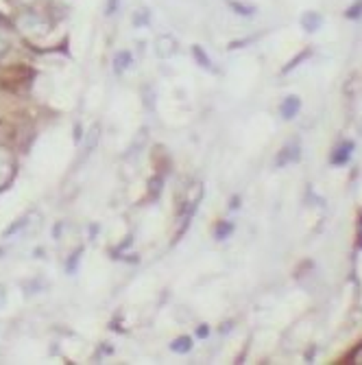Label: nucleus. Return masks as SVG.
Here are the masks:
<instances>
[{"label":"nucleus","instance_id":"obj_1","mask_svg":"<svg viewBox=\"0 0 362 365\" xmlns=\"http://www.w3.org/2000/svg\"><path fill=\"white\" fill-rule=\"evenodd\" d=\"M18 26H20V31L22 33H40L42 29H46L48 24H46V20L40 16V14H33V11H26V14H22L20 18H18Z\"/></svg>","mask_w":362,"mask_h":365},{"label":"nucleus","instance_id":"obj_2","mask_svg":"<svg viewBox=\"0 0 362 365\" xmlns=\"http://www.w3.org/2000/svg\"><path fill=\"white\" fill-rule=\"evenodd\" d=\"M299 158H302V145H299V143H290V145H286V147L280 151V155H277L275 164L282 169V167H286V164L297 162Z\"/></svg>","mask_w":362,"mask_h":365},{"label":"nucleus","instance_id":"obj_3","mask_svg":"<svg viewBox=\"0 0 362 365\" xmlns=\"http://www.w3.org/2000/svg\"><path fill=\"white\" fill-rule=\"evenodd\" d=\"M11 178H14V160L5 149H0V190L11 182Z\"/></svg>","mask_w":362,"mask_h":365},{"label":"nucleus","instance_id":"obj_4","mask_svg":"<svg viewBox=\"0 0 362 365\" xmlns=\"http://www.w3.org/2000/svg\"><path fill=\"white\" fill-rule=\"evenodd\" d=\"M299 110H302V98L294 96V94L286 96L282 101V106H280V114H282L284 120H292L294 116L299 114Z\"/></svg>","mask_w":362,"mask_h":365},{"label":"nucleus","instance_id":"obj_5","mask_svg":"<svg viewBox=\"0 0 362 365\" xmlns=\"http://www.w3.org/2000/svg\"><path fill=\"white\" fill-rule=\"evenodd\" d=\"M351 153H353V143H351V140H345V143H341V145L334 149V153H332L330 162L334 164V167H343V164H347V162H349Z\"/></svg>","mask_w":362,"mask_h":365},{"label":"nucleus","instance_id":"obj_6","mask_svg":"<svg viewBox=\"0 0 362 365\" xmlns=\"http://www.w3.org/2000/svg\"><path fill=\"white\" fill-rule=\"evenodd\" d=\"M321 24H323V16L316 14V11H306V14L302 16V26H304L308 33H314L316 29H321Z\"/></svg>","mask_w":362,"mask_h":365},{"label":"nucleus","instance_id":"obj_7","mask_svg":"<svg viewBox=\"0 0 362 365\" xmlns=\"http://www.w3.org/2000/svg\"><path fill=\"white\" fill-rule=\"evenodd\" d=\"M175 53H177V48H175V40L171 36H164L157 40V55L159 57H171Z\"/></svg>","mask_w":362,"mask_h":365},{"label":"nucleus","instance_id":"obj_8","mask_svg":"<svg viewBox=\"0 0 362 365\" xmlns=\"http://www.w3.org/2000/svg\"><path fill=\"white\" fill-rule=\"evenodd\" d=\"M131 61H134L131 53H129V51H120V53L116 55V59H114V68H116V73L129 71V68H131Z\"/></svg>","mask_w":362,"mask_h":365},{"label":"nucleus","instance_id":"obj_9","mask_svg":"<svg viewBox=\"0 0 362 365\" xmlns=\"http://www.w3.org/2000/svg\"><path fill=\"white\" fill-rule=\"evenodd\" d=\"M171 350L177 352V354H188L192 350V339L190 337H177L173 344H171Z\"/></svg>","mask_w":362,"mask_h":365},{"label":"nucleus","instance_id":"obj_10","mask_svg":"<svg viewBox=\"0 0 362 365\" xmlns=\"http://www.w3.org/2000/svg\"><path fill=\"white\" fill-rule=\"evenodd\" d=\"M232 232H234V223L220 221V223L216 225V230H214V235H216L218 241H225V239H229V235H232Z\"/></svg>","mask_w":362,"mask_h":365},{"label":"nucleus","instance_id":"obj_11","mask_svg":"<svg viewBox=\"0 0 362 365\" xmlns=\"http://www.w3.org/2000/svg\"><path fill=\"white\" fill-rule=\"evenodd\" d=\"M192 53H194V57H196V61H199L206 71H212V61H210V57L206 55V51H203V46H194L192 48Z\"/></svg>","mask_w":362,"mask_h":365},{"label":"nucleus","instance_id":"obj_12","mask_svg":"<svg viewBox=\"0 0 362 365\" xmlns=\"http://www.w3.org/2000/svg\"><path fill=\"white\" fill-rule=\"evenodd\" d=\"M349 20H358L360 16H362V0H358V3H353L349 9H347V14H345Z\"/></svg>","mask_w":362,"mask_h":365},{"label":"nucleus","instance_id":"obj_13","mask_svg":"<svg viewBox=\"0 0 362 365\" xmlns=\"http://www.w3.org/2000/svg\"><path fill=\"white\" fill-rule=\"evenodd\" d=\"M308 55H310V51H306V53H299L297 57H294V59H292V61H290V63L286 66V68H284V73H290L292 68H297V66H299V61H304V59H306Z\"/></svg>","mask_w":362,"mask_h":365},{"label":"nucleus","instance_id":"obj_14","mask_svg":"<svg viewBox=\"0 0 362 365\" xmlns=\"http://www.w3.org/2000/svg\"><path fill=\"white\" fill-rule=\"evenodd\" d=\"M7 48H9V40H7V38L3 36V33H0V55H3V53H5Z\"/></svg>","mask_w":362,"mask_h":365},{"label":"nucleus","instance_id":"obj_15","mask_svg":"<svg viewBox=\"0 0 362 365\" xmlns=\"http://www.w3.org/2000/svg\"><path fill=\"white\" fill-rule=\"evenodd\" d=\"M118 3H120V0H110V3H107V14L110 16L118 11Z\"/></svg>","mask_w":362,"mask_h":365},{"label":"nucleus","instance_id":"obj_16","mask_svg":"<svg viewBox=\"0 0 362 365\" xmlns=\"http://www.w3.org/2000/svg\"><path fill=\"white\" fill-rule=\"evenodd\" d=\"M5 302H7V291H5V287L0 284V309L5 307Z\"/></svg>","mask_w":362,"mask_h":365},{"label":"nucleus","instance_id":"obj_17","mask_svg":"<svg viewBox=\"0 0 362 365\" xmlns=\"http://www.w3.org/2000/svg\"><path fill=\"white\" fill-rule=\"evenodd\" d=\"M196 335H199V337H208V335H210V330H208V326H201L199 330H196Z\"/></svg>","mask_w":362,"mask_h":365},{"label":"nucleus","instance_id":"obj_18","mask_svg":"<svg viewBox=\"0 0 362 365\" xmlns=\"http://www.w3.org/2000/svg\"><path fill=\"white\" fill-rule=\"evenodd\" d=\"M358 250H362V221H360V232H358V243H356Z\"/></svg>","mask_w":362,"mask_h":365},{"label":"nucleus","instance_id":"obj_19","mask_svg":"<svg viewBox=\"0 0 362 365\" xmlns=\"http://www.w3.org/2000/svg\"><path fill=\"white\" fill-rule=\"evenodd\" d=\"M238 206H240V197H234V199H232V204H229V208L234 210V208H238Z\"/></svg>","mask_w":362,"mask_h":365},{"label":"nucleus","instance_id":"obj_20","mask_svg":"<svg viewBox=\"0 0 362 365\" xmlns=\"http://www.w3.org/2000/svg\"><path fill=\"white\" fill-rule=\"evenodd\" d=\"M24 3H33V0H24Z\"/></svg>","mask_w":362,"mask_h":365}]
</instances>
